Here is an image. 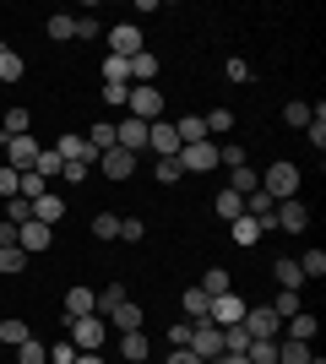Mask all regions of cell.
Instances as JSON below:
<instances>
[{"mask_svg":"<svg viewBox=\"0 0 326 364\" xmlns=\"http://www.w3.org/2000/svg\"><path fill=\"white\" fill-rule=\"evenodd\" d=\"M104 82H125V87H131V76H125V60H120V55H109V60H104Z\"/></svg>","mask_w":326,"mask_h":364,"instance_id":"f5cc1de1","label":"cell"},{"mask_svg":"<svg viewBox=\"0 0 326 364\" xmlns=\"http://www.w3.org/2000/svg\"><path fill=\"white\" fill-rule=\"evenodd\" d=\"M109 326H120V332H141V310L131 299L120 304V310H114V316H109Z\"/></svg>","mask_w":326,"mask_h":364,"instance_id":"f1b7e54d","label":"cell"},{"mask_svg":"<svg viewBox=\"0 0 326 364\" xmlns=\"http://www.w3.org/2000/svg\"><path fill=\"white\" fill-rule=\"evenodd\" d=\"M120 353H125L131 364L147 359V332H125V337H120Z\"/></svg>","mask_w":326,"mask_h":364,"instance_id":"d590c367","label":"cell"},{"mask_svg":"<svg viewBox=\"0 0 326 364\" xmlns=\"http://www.w3.org/2000/svg\"><path fill=\"white\" fill-rule=\"evenodd\" d=\"M310 364H326V359H310Z\"/></svg>","mask_w":326,"mask_h":364,"instance_id":"003e7915","label":"cell"},{"mask_svg":"<svg viewBox=\"0 0 326 364\" xmlns=\"http://www.w3.org/2000/svg\"><path fill=\"white\" fill-rule=\"evenodd\" d=\"M16 364H49V348L38 343V337H28V343L16 348Z\"/></svg>","mask_w":326,"mask_h":364,"instance_id":"74e56055","label":"cell"},{"mask_svg":"<svg viewBox=\"0 0 326 364\" xmlns=\"http://www.w3.org/2000/svg\"><path fill=\"white\" fill-rule=\"evenodd\" d=\"M60 180H71V185H82V180H87V164H65V168H60Z\"/></svg>","mask_w":326,"mask_h":364,"instance_id":"91938a15","label":"cell"},{"mask_svg":"<svg viewBox=\"0 0 326 364\" xmlns=\"http://www.w3.org/2000/svg\"><path fill=\"white\" fill-rule=\"evenodd\" d=\"M212 364H250V359H245V353H217Z\"/></svg>","mask_w":326,"mask_h":364,"instance_id":"be15d7a7","label":"cell"},{"mask_svg":"<svg viewBox=\"0 0 326 364\" xmlns=\"http://www.w3.org/2000/svg\"><path fill=\"white\" fill-rule=\"evenodd\" d=\"M250 76H256V71H250V60H229V82H250Z\"/></svg>","mask_w":326,"mask_h":364,"instance_id":"680465c9","label":"cell"},{"mask_svg":"<svg viewBox=\"0 0 326 364\" xmlns=\"http://www.w3.org/2000/svg\"><path fill=\"white\" fill-rule=\"evenodd\" d=\"M49 240H55V228H49V223H38V218H28V223L16 228V250H28V256H44V250H49Z\"/></svg>","mask_w":326,"mask_h":364,"instance_id":"9c48e42d","label":"cell"},{"mask_svg":"<svg viewBox=\"0 0 326 364\" xmlns=\"http://www.w3.org/2000/svg\"><path fill=\"white\" fill-rule=\"evenodd\" d=\"M28 321H0V343H6V348H22V343H28Z\"/></svg>","mask_w":326,"mask_h":364,"instance_id":"d6a6232c","label":"cell"},{"mask_svg":"<svg viewBox=\"0 0 326 364\" xmlns=\"http://www.w3.org/2000/svg\"><path fill=\"white\" fill-rule=\"evenodd\" d=\"M65 168V158L55 147H38V164H33V174H44V180H55V174H60Z\"/></svg>","mask_w":326,"mask_h":364,"instance_id":"f546056e","label":"cell"},{"mask_svg":"<svg viewBox=\"0 0 326 364\" xmlns=\"http://www.w3.org/2000/svg\"><path fill=\"white\" fill-rule=\"evenodd\" d=\"M158 180L163 185H180V174H185V168H180V158H158V168H153Z\"/></svg>","mask_w":326,"mask_h":364,"instance_id":"c3c4849f","label":"cell"},{"mask_svg":"<svg viewBox=\"0 0 326 364\" xmlns=\"http://www.w3.org/2000/svg\"><path fill=\"white\" fill-rule=\"evenodd\" d=\"M65 316H98V294L93 289H65Z\"/></svg>","mask_w":326,"mask_h":364,"instance_id":"d6986e66","label":"cell"},{"mask_svg":"<svg viewBox=\"0 0 326 364\" xmlns=\"http://www.w3.org/2000/svg\"><path fill=\"white\" fill-rule=\"evenodd\" d=\"M180 168L185 174H207V168H217V141H190V147H180Z\"/></svg>","mask_w":326,"mask_h":364,"instance_id":"52a82bcc","label":"cell"},{"mask_svg":"<svg viewBox=\"0 0 326 364\" xmlns=\"http://www.w3.org/2000/svg\"><path fill=\"white\" fill-rule=\"evenodd\" d=\"M147 147L158 158H180V136H174V120H153L147 125Z\"/></svg>","mask_w":326,"mask_h":364,"instance_id":"7c38bea8","label":"cell"},{"mask_svg":"<svg viewBox=\"0 0 326 364\" xmlns=\"http://www.w3.org/2000/svg\"><path fill=\"white\" fill-rule=\"evenodd\" d=\"M261 191H266L272 201H288V196H299V168H294V164H272V168L261 174Z\"/></svg>","mask_w":326,"mask_h":364,"instance_id":"277c9868","label":"cell"},{"mask_svg":"<svg viewBox=\"0 0 326 364\" xmlns=\"http://www.w3.org/2000/svg\"><path fill=\"white\" fill-rule=\"evenodd\" d=\"M125 92H131L125 82H104V104H125Z\"/></svg>","mask_w":326,"mask_h":364,"instance_id":"6f0895ef","label":"cell"},{"mask_svg":"<svg viewBox=\"0 0 326 364\" xmlns=\"http://www.w3.org/2000/svg\"><path fill=\"white\" fill-rule=\"evenodd\" d=\"M229 234H234V245H256L261 240V223H256V218H234Z\"/></svg>","mask_w":326,"mask_h":364,"instance_id":"4dcf8cb0","label":"cell"},{"mask_svg":"<svg viewBox=\"0 0 326 364\" xmlns=\"http://www.w3.org/2000/svg\"><path fill=\"white\" fill-rule=\"evenodd\" d=\"M196 289H202L207 299H217V294H229V272H223V267H212V272H207L202 283H196Z\"/></svg>","mask_w":326,"mask_h":364,"instance_id":"e575fe53","label":"cell"},{"mask_svg":"<svg viewBox=\"0 0 326 364\" xmlns=\"http://www.w3.org/2000/svg\"><path fill=\"white\" fill-rule=\"evenodd\" d=\"M44 191H49V180H44V174H33V168H28V174H22V191H16V196L38 201V196H44Z\"/></svg>","mask_w":326,"mask_h":364,"instance_id":"7bdbcfd3","label":"cell"},{"mask_svg":"<svg viewBox=\"0 0 326 364\" xmlns=\"http://www.w3.org/2000/svg\"><path fill=\"white\" fill-rule=\"evenodd\" d=\"M283 120L305 131V125H310V104H305V98H294V104H283Z\"/></svg>","mask_w":326,"mask_h":364,"instance_id":"b9f144b4","label":"cell"},{"mask_svg":"<svg viewBox=\"0 0 326 364\" xmlns=\"http://www.w3.org/2000/svg\"><path fill=\"white\" fill-rule=\"evenodd\" d=\"M239 326H245L250 343H278V326H283V321L272 316V304H261V310H245V321H239Z\"/></svg>","mask_w":326,"mask_h":364,"instance_id":"8992f818","label":"cell"},{"mask_svg":"<svg viewBox=\"0 0 326 364\" xmlns=\"http://www.w3.org/2000/svg\"><path fill=\"white\" fill-rule=\"evenodd\" d=\"M28 267V250H16V245H0V272H22Z\"/></svg>","mask_w":326,"mask_h":364,"instance_id":"60d3db41","label":"cell"},{"mask_svg":"<svg viewBox=\"0 0 326 364\" xmlns=\"http://www.w3.org/2000/svg\"><path fill=\"white\" fill-rule=\"evenodd\" d=\"M16 76H22V55L0 44V82H16Z\"/></svg>","mask_w":326,"mask_h":364,"instance_id":"f35d334b","label":"cell"},{"mask_svg":"<svg viewBox=\"0 0 326 364\" xmlns=\"http://www.w3.org/2000/svg\"><path fill=\"white\" fill-rule=\"evenodd\" d=\"M207 304H212V299H207L202 289H185V316H190V326H207Z\"/></svg>","mask_w":326,"mask_h":364,"instance_id":"4316f807","label":"cell"},{"mask_svg":"<svg viewBox=\"0 0 326 364\" xmlns=\"http://www.w3.org/2000/svg\"><path fill=\"white\" fill-rule=\"evenodd\" d=\"M305 131H310V147H326V120H310Z\"/></svg>","mask_w":326,"mask_h":364,"instance_id":"94428289","label":"cell"},{"mask_svg":"<svg viewBox=\"0 0 326 364\" xmlns=\"http://www.w3.org/2000/svg\"><path fill=\"white\" fill-rule=\"evenodd\" d=\"M109 55H120V60L141 55V28H136V22H120V28H109Z\"/></svg>","mask_w":326,"mask_h":364,"instance_id":"8fae6325","label":"cell"},{"mask_svg":"<svg viewBox=\"0 0 326 364\" xmlns=\"http://www.w3.org/2000/svg\"><path fill=\"white\" fill-rule=\"evenodd\" d=\"M245 310H250V304L229 289V294H217V299L207 304V326H217V332H223V326H239V321H245Z\"/></svg>","mask_w":326,"mask_h":364,"instance_id":"3957f363","label":"cell"},{"mask_svg":"<svg viewBox=\"0 0 326 364\" xmlns=\"http://www.w3.org/2000/svg\"><path fill=\"white\" fill-rule=\"evenodd\" d=\"M98 168H104V180H131V168H136V152L109 147L104 158H98Z\"/></svg>","mask_w":326,"mask_h":364,"instance_id":"4fadbf2b","label":"cell"},{"mask_svg":"<svg viewBox=\"0 0 326 364\" xmlns=\"http://www.w3.org/2000/svg\"><path fill=\"white\" fill-rule=\"evenodd\" d=\"M315 353H310V343H294V337H288V343H278V364H310Z\"/></svg>","mask_w":326,"mask_h":364,"instance_id":"484cf974","label":"cell"},{"mask_svg":"<svg viewBox=\"0 0 326 364\" xmlns=\"http://www.w3.org/2000/svg\"><path fill=\"white\" fill-rule=\"evenodd\" d=\"M217 164H229V168H245V147H229V141H217Z\"/></svg>","mask_w":326,"mask_h":364,"instance_id":"f907efd6","label":"cell"},{"mask_svg":"<svg viewBox=\"0 0 326 364\" xmlns=\"http://www.w3.org/2000/svg\"><path fill=\"white\" fill-rule=\"evenodd\" d=\"M114 147H125V152H141V147H147V125L125 114V120L114 125Z\"/></svg>","mask_w":326,"mask_h":364,"instance_id":"9a60e30c","label":"cell"},{"mask_svg":"<svg viewBox=\"0 0 326 364\" xmlns=\"http://www.w3.org/2000/svg\"><path fill=\"white\" fill-rule=\"evenodd\" d=\"M185 348L196 353L202 364H212L217 353H223V332H217V326H190V343H185Z\"/></svg>","mask_w":326,"mask_h":364,"instance_id":"30bf717a","label":"cell"},{"mask_svg":"<svg viewBox=\"0 0 326 364\" xmlns=\"http://www.w3.org/2000/svg\"><path fill=\"white\" fill-rule=\"evenodd\" d=\"M217 218H223V223H234V218H245V196H234V191H217Z\"/></svg>","mask_w":326,"mask_h":364,"instance_id":"603a6c76","label":"cell"},{"mask_svg":"<svg viewBox=\"0 0 326 364\" xmlns=\"http://www.w3.org/2000/svg\"><path fill=\"white\" fill-rule=\"evenodd\" d=\"M315 326H321V321H315L310 310H299V316H288V337H294V343H310V337H315Z\"/></svg>","mask_w":326,"mask_h":364,"instance_id":"d4e9b609","label":"cell"},{"mask_svg":"<svg viewBox=\"0 0 326 364\" xmlns=\"http://www.w3.org/2000/svg\"><path fill=\"white\" fill-rule=\"evenodd\" d=\"M49 364H77V343H71V337H60V343H55V353H49Z\"/></svg>","mask_w":326,"mask_h":364,"instance_id":"816d5d0a","label":"cell"},{"mask_svg":"<svg viewBox=\"0 0 326 364\" xmlns=\"http://www.w3.org/2000/svg\"><path fill=\"white\" fill-rule=\"evenodd\" d=\"M299 272H305V277H321L326 272V250H305V256H299Z\"/></svg>","mask_w":326,"mask_h":364,"instance_id":"f6af8a7d","label":"cell"},{"mask_svg":"<svg viewBox=\"0 0 326 364\" xmlns=\"http://www.w3.org/2000/svg\"><path fill=\"white\" fill-rule=\"evenodd\" d=\"M77 364H104V353H77Z\"/></svg>","mask_w":326,"mask_h":364,"instance_id":"03108f58","label":"cell"},{"mask_svg":"<svg viewBox=\"0 0 326 364\" xmlns=\"http://www.w3.org/2000/svg\"><path fill=\"white\" fill-rule=\"evenodd\" d=\"M272 228H278V234H305V228H310V207H305L299 196L278 201V213H272Z\"/></svg>","mask_w":326,"mask_h":364,"instance_id":"5b68a950","label":"cell"},{"mask_svg":"<svg viewBox=\"0 0 326 364\" xmlns=\"http://www.w3.org/2000/svg\"><path fill=\"white\" fill-rule=\"evenodd\" d=\"M65 326H71V343H77V353H104V332H109V321L104 316H65Z\"/></svg>","mask_w":326,"mask_h":364,"instance_id":"6da1fadb","label":"cell"},{"mask_svg":"<svg viewBox=\"0 0 326 364\" xmlns=\"http://www.w3.org/2000/svg\"><path fill=\"white\" fill-rule=\"evenodd\" d=\"M33 218H38V223H49V228H55V223H60V218H65V201L55 196V191H44V196L33 201Z\"/></svg>","mask_w":326,"mask_h":364,"instance_id":"ac0fdd59","label":"cell"},{"mask_svg":"<svg viewBox=\"0 0 326 364\" xmlns=\"http://www.w3.org/2000/svg\"><path fill=\"white\" fill-rule=\"evenodd\" d=\"M0 147H6V168H16V174H28V168L38 164V141H33V131H28V136L0 141Z\"/></svg>","mask_w":326,"mask_h":364,"instance_id":"ba28073f","label":"cell"},{"mask_svg":"<svg viewBox=\"0 0 326 364\" xmlns=\"http://www.w3.org/2000/svg\"><path fill=\"white\" fill-rule=\"evenodd\" d=\"M16 191H22V174H16V168H6V164H0V196L11 201Z\"/></svg>","mask_w":326,"mask_h":364,"instance_id":"681fc988","label":"cell"},{"mask_svg":"<svg viewBox=\"0 0 326 364\" xmlns=\"http://www.w3.org/2000/svg\"><path fill=\"white\" fill-rule=\"evenodd\" d=\"M174 136H180V147L207 141V120H202V114H180V120H174Z\"/></svg>","mask_w":326,"mask_h":364,"instance_id":"ffe728a7","label":"cell"},{"mask_svg":"<svg viewBox=\"0 0 326 364\" xmlns=\"http://www.w3.org/2000/svg\"><path fill=\"white\" fill-rule=\"evenodd\" d=\"M299 310H305L299 289H278V299H272V316H278V321H288V316H299Z\"/></svg>","mask_w":326,"mask_h":364,"instance_id":"44dd1931","label":"cell"},{"mask_svg":"<svg viewBox=\"0 0 326 364\" xmlns=\"http://www.w3.org/2000/svg\"><path fill=\"white\" fill-rule=\"evenodd\" d=\"M28 218H33V201L28 196H11V201H6V223H11V228H22Z\"/></svg>","mask_w":326,"mask_h":364,"instance_id":"8d00e7d4","label":"cell"},{"mask_svg":"<svg viewBox=\"0 0 326 364\" xmlns=\"http://www.w3.org/2000/svg\"><path fill=\"white\" fill-rule=\"evenodd\" d=\"M28 109H11V114H6V120H0V141H11V136H28Z\"/></svg>","mask_w":326,"mask_h":364,"instance_id":"83f0119b","label":"cell"},{"mask_svg":"<svg viewBox=\"0 0 326 364\" xmlns=\"http://www.w3.org/2000/svg\"><path fill=\"white\" fill-rule=\"evenodd\" d=\"M272 213H278V201L266 196V191H250V196H245V218H256L261 234H278V228H272Z\"/></svg>","mask_w":326,"mask_h":364,"instance_id":"5bb4252c","label":"cell"},{"mask_svg":"<svg viewBox=\"0 0 326 364\" xmlns=\"http://www.w3.org/2000/svg\"><path fill=\"white\" fill-rule=\"evenodd\" d=\"M202 120H207V136H223V131L234 125V114L229 109H212V114H202Z\"/></svg>","mask_w":326,"mask_h":364,"instance_id":"7dc6e473","label":"cell"},{"mask_svg":"<svg viewBox=\"0 0 326 364\" xmlns=\"http://www.w3.org/2000/svg\"><path fill=\"white\" fill-rule=\"evenodd\" d=\"M93 234H98V240H120V218H114V213H98L93 218Z\"/></svg>","mask_w":326,"mask_h":364,"instance_id":"ee69618b","label":"cell"},{"mask_svg":"<svg viewBox=\"0 0 326 364\" xmlns=\"http://www.w3.org/2000/svg\"><path fill=\"white\" fill-rule=\"evenodd\" d=\"M125 299H131V294H125V283H109V289L98 294V316H114Z\"/></svg>","mask_w":326,"mask_h":364,"instance_id":"1f68e13d","label":"cell"},{"mask_svg":"<svg viewBox=\"0 0 326 364\" xmlns=\"http://www.w3.org/2000/svg\"><path fill=\"white\" fill-rule=\"evenodd\" d=\"M55 152H60L65 164H87V168L98 164V152L87 147V136H60V141H55Z\"/></svg>","mask_w":326,"mask_h":364,"instance_id":"2e32d148","label":"cell"},{"mask_svg":"<svg viewBox=\"0 0 326 364\" xmlns=\"http://www.w3.org/2000/svg\"><path fill=\"white\" fill-rule=\"evenodd\" d=\"M87 147H93V152H98V158H104V152H109V147H114V125H109V120H98V125H93V131H87Z\"/></svg>","mask_w":326,"mask_h":364,"instance_id":"836d02e7","label":"cell"},{"mask_svg":"<svg viewBox=\"0 0 326 364\" xmlns=\"http://www.w3.org/2000/svg\"><path fill=\"white\" fill-rule=\"evenodd\" d=\"M169 364H202V359H196L190 348H174V353H169Z\"/></svg>","mask_w":326,"mask_h":364,"instance_id":"6125c7cd","label":"cell"},{"mask_svg":"<svg viewBox=\"0 0 326 364\" xmlns=\"http://www.w3.org/2000/svg\"><path fill=\"white\" fill-rule=\"evenodd\" d=\"M125 109H131V120L153 125V120H163V92L158 87H131L125 92Z\"/></svg>","mask_w":326,"mask_h":364,"instance_id":"7a4b0ae2","label":"cell"},{"mask_svg":"<svg viewBox=\"0 0 326 364\" xmlns=\"http://www.w3.org/2000/svg\"><path fill=\"white\" fill-rule=\"evenodd\" d=\"M49 38H55V44L77 38V16H49Z\"/></svg>","mask_w":326,"mask_h":364,"instance_id":"ab89813d","label":"cell"},{"mask_svg":"<svg viewBox=\"0 0 326 364\" xmlns=\"http://www.w3.org/2000/svg\"><path fill=\"white\" fill-rule=\"evenodd\" d=\"M272 277H278V289H299V283H305V272H299L294 256H283L278 267H272Z\"/></svg>","mask_w":326,"mask_h":364,"instance_id":"cb8c5ba5","label":"cell"},{"mask_svg":"<svg viewBox=\"0 0 326 364\" xmlns=\"http://www.w3.org/2000/svg\"><path fill=\"white\" fill-rule=\"evenodd\" d=\"M141 234H147V228H141V218H120V240L141 245Z\"/></svg>","mask_w":326,"mask_h":364,"instance_id":"db71d44e","label":"cell"},{"mask_svg":"<svg viewBox=\"0 0 326 364\" xmlns=\"http://www.w3.org/2000/svg\"><path fill=\"white\" fill-rule=\"evenodd\" d=\"M229 191H234V196H250V191H261V174H256V168H234V174H229Z\"/></svg>","mask_w":326,"mask_h":364,"instance_id":"7402d4cb","label":"cell"},{"mask_svg":"<svg viewBox=\"0 0 326 364\" xmlns=\"http://www.w3.org/2000/svg\"><path fill=\"white\" fill-rule=\"evenodd\" d=\"M0 245H16V228L11 223H0Z\"/></svg>","mask_w":326,"mask_h":364,"instance_id":"e7e4bbea","label":"cell"},{"mask_svg":"<svg viewBox=\"0 0 326 364\" xmlns=\"http://www.w3.org/2000/svg\"><path fill=\"white\" fill-rule=\"evenodd\" d=\"M169 343H174V348H185V343H190V321H174V326H169Z\"/></svg>","mask_w":326,"mask_h":364,"instance_id":"9f6ffc18","label":"cell"},{"mask_svg":"<svg viewBox=\"0 0 326 364\" xmlns=\"http://www.w3.org/2000/svg\"><path fill=\"white\" fill-rule=\"evenodd\" d=\"M125 76H131V87H153V76H158V60L141 49V55H131L125 60Z\"/></svg>","mask_w":326,"mask_h":364,"instance_id":"e0dca14e","label":"cell"},{"mask_svg":"<svg viewBox=\"0 0 326 364\" xmlns=\"http://www.w3.org/2000/svg\"><path fill=\"white\" fill-rule=\"evenodd\" d=\"M245 359H250V364H278V343H250Z\"/></svg>","mask_w":326,"mask_h":364,"instance_id":"bcb514c9","label":"cell"},{"mask_svg":"<svg viewBox=\"0 0 326 364\" xmlns=\"http://www.w3.org/2000/svg\"><path fill=\"white\" fill-rule=\"evenodd\" d=\"M77 38H82V44H93V38H98V16H77Z\"/></svg>","mask_w":326,"mask_h":364,"instance_id":"11a10c76","label":"cell"}]
</instances>
